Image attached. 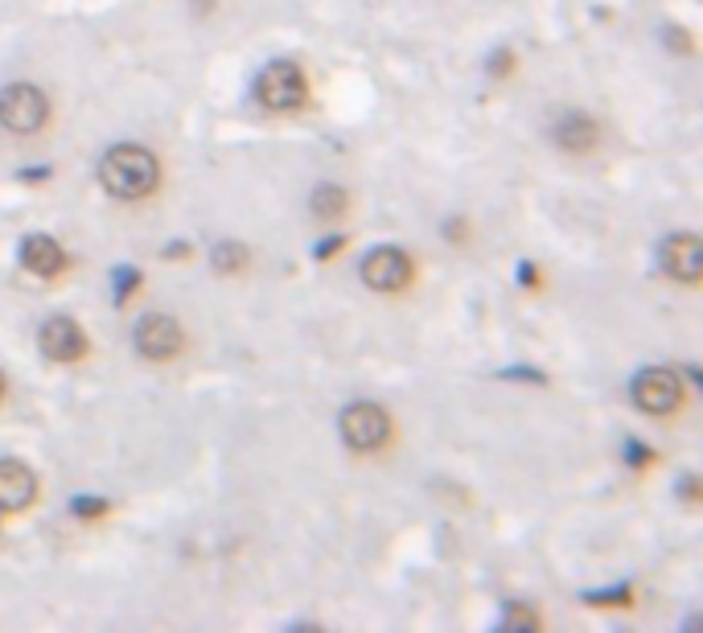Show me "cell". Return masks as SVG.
<instances>
[{
  "label": "cell",
  "instance_id": "d6986e66",
  "mask_svg": "<svg viewBox=\"0 0 703 633\" xmlns=\"http://www.w3.org/2000/svg\"><path fill=\"white\" fill-rule=\"evenodd\" d=\"M510 66H515V58L506 54V50H498V54L489 58V74H494V79H503V74L510 71Z\"/></svg>",
  "mask_w": 703,
  "mask_h": 633
},
{
  "label": "cell",
  "instance_id": "ba28073f",
  "mask_svg": "<svg viewBox=\"0 0 703 633\" xmlns=\"http://www.w3.org/2000/svg\"><path fill=\"white\" fill-rule=\"evenodd\" d=\"M662 259V272L671 276V280H683V284H695L700 280V268H703V243L695 230H679L671 235L659 251Z\"/></svg>",
  "mask_w": 703,
  "mask_h": 633
},
{
  "label": "cell",
  "instance_id": "7c38bea8",
  "mask_svg": "<svg viewBox=\"0 0 703 633\" xmlns=\"http://www.w3.org/2000/svg\"><path fill=\"white\" fill-rule=\"evenodd\" d=\"M21 263H25V272L33 276H58L62 272V263H66V251L50 239V235H29L25 243H21Z\"/></svg>",
  "mask_w": 703,
  "mask_h": 633
},
{
  "label": "cell",
  "instance_id": "603a6c76",
  "mask_svg": "<svg viewBox=\"0 0 703 633\" xmlns=\"http://www.w3.org/2000/svg\"><path fill=\"white\" fill-rule=\"evenodd\" d=\"M0 399H4V374H0Z\"/></svg>",
  "mask_w": 703,
  "mask_h": 633
},
{
  "label": "cell",
  "instance_id": "30bf717a",
  "mask_svg": "<svg viewBox=\"0 0 703 633\" xmlns=\"http://www.w3.org/2000/svg\"><path fill=\"white\" fill-rule=\"evenodd\" d=\"M42 354L54 362H79L86 354V333L71 316H50L42 325Z\"/></svg>",
  "mask_w": 703,
  "mask_h": 633
},
{
  "label": "cell",
  "instance_id": "ac0fdd59",
  "mask_svg": "<svg viewBox=\"0 0 703 633\" xmlns=\"http://www.w3.org/2000/svg\"><path fill=\"white\" fill-rule=\"evenodd\" d=\"M589 604H630V584L613 592H589Z\"/></svg>",
  "mask_w": 703,
  "mask_h": 633
},
{
  "label": "cell",
  "instance_id": "2e32d148",
  "mask_svg": "<svg viewBox=\"0 0 703 633\" xmlns=\"http://www.w3.org/2000/svg\"><path fill=\"white\" fill-rule=\"evenodd\" d=\"M136 284H141L136 268H120V272H115V301H128Z\"/></svg>",
  "mask_w": 703,
  "mask_h": 633
},
{
  "label": "cell",
  "instance_id": "9a60e30c",
  "mask_svg": "<svg viewBox=\"0 0 703 633\" xmlns=\"http://www.w3.org/2000/svg\"><path fill=\"white\" fill-rule=\"evenodd\" d=\"M503 625H506V630H539V618H535L531 609H523V604H515V609H506Z\"/></svg>",
  "mask_w": 703,
  "mask_h": 633
},
{
  "label": "cell",
  "instance_id": "7402d4cb",
  "mask_svg": "<svg viewBox=\"0 0 703 633\" xmlns=\"http://www.w3.org/2000/svg\"><path fill=\"white\" fill-rule=\"evenodd\" d=\"M518 276H523V284H539V276H535V268H531V263H523V268H518Z\"/></svg>",
  "mask_w": 703,
  "mask_h": 633
},
{
  "label": "cell",
  "instance_id": "ffe728a7",
  "mask_svg": "<svg viewBox=\"0 0 703 633\" xmlns=\"http://www.w3.org/2000/svg\"><path fill=\"white\" fill-rule=\"evenodd\" d=\"M342 243H345L342 235H330V239H325V243L317 247V259H330V256H333V251H338V247H342Z\"/></svg>",
  "mask_w": 703,
  "mask_h": 633
},
{
  "label": "cell",
  "instance_id": "277c9868",
  "mask_svg": "<svg viewBox=\"0 0 703 633\" xmlns=\"http://www.w3.org/2000/svg\"><path fill=\"white\" fill-rule=\"evenodd\" d=\"M342 436L350 448L359 453H374V448L387 445L391 436V416L379 403H354L342 412Z\"/></svg>",
  "mask_w": 703,
  "mask_h": 633
},
{
  "label": "cell",
  "instance_id": "6da1fadb",
  "mask_svg": "<svg viewBox=\"0 0 703 633\" xmlns=\"http://www.w3.org/2000/svg\"><path fill=\"white\" fill-rule=\"evenodd\" d=\"M161 165L148 148H136V144H115L112 153L100 160V181L112 198L136 201L144 194L157 189Z\"/></svg>",
  "mask_w": 703,
  "mask_h": 633
},
{
  "label": "cell",
  "instance_id": "5bb4252c",
  "mask_svg": "<svg viewBox=\"0 0 703 633\" xmlns=\"http://www.w3.org/2000/svg\"><path fill=\"white\" fill-rule=\"evenodd\" d=\"M215 272H227V276H235V272H244L247 268V247H239V243H218L215 247Z\"/></svg>",
  "mask_w": 703,
  "mask_h": 633
},
{
  "label": "cell",
  "instance_id": "9c48e42d",
  "mask_svg": "<svg viewBox=\"0 0 703 633\" xmlns=\"http://www.w3.org/2000/svg\"><path fill=\"white\" fill-rule=\"evenodd\" d=\"M33 494H38V477H33L25 460L0 457V515L25 510L33 502Z\"/></svg>",
  "mask_w": 703,
  "mask_h": 633
},
{
  "label": "cell",
  "instance_id": "5b68a950",
  "mask_svg": "<svg viewBox=\"0 0 703 633\" xmlns=\"http://www.w3.org/2000/svg\"><path fill=\"white\" fill-rule=\"evenodd\" d=\"M630 395L642 412H650V416H666V412H675L679 407L683 387H679V374L662 371V366H650V371L633 374Z\"/></svg>",
  "mask_w": 703,
  "mask_h": 633
},
{
  "label": "cell",
  "instance_id": "8992f818",
  "mask_svg": "<svg viewBox=\"0 0 703 633\" xmlns=\"http://www.w3.org/2000/svg\"><path fill=\"white\" fill-rule=\"evenodd\" d=\"M182 342H186V333L182 325L173 321V316H141L136 321V354L148 362H169L182 354Z\"/></svg>",
  "mask_w": 703,
  "mask_h": 633
},
{
  "label": "cell",
  "instance_id": "52a82bcc",
  "mask_svg": "<svg viewBox=\"0 0 703 633\" xmlns=\"http://www.w3.org/2000/svg\"><path fill=\"white\" fill-rule=\"evenodd\" d=\"M412 280V259L400 247H374L362 259V284L374 292H400Z\"/></svg>",
  "mask_w": 703,
  "mask_h": 633
},
{
  "label": "cell",
  "instance_id": "e0dca14e",
  "mask_svg": "<svg viewBox=\"0 0 703 633\" xmlns=\"http://www.w3.org/2000/svg\"><path fill=\"white\" fill-rule=\"evenodd\" d=\"M74 515L100 518V515H107V502H103V498H74Z\"/></svg>",
  "mask_w": 703,
  "mask_h": 633
},
{
  "label": "cell",
  "instance_id": "44dd1931",
  "mask_svg": "<svg viewBox=\"0 0 703 633\" xmlns=\"http://www.w3.org/2000/svg\"><path fill=\"white\" fill-rule=\"evenodd\" d=\"M626 457H630V460H638V465H647V460H650V453H647V448L630 445V448H626Z\"/></svg>",
  "mask_w": 703,
  "mask_h": 633
},
{
  "label": "cell",
  "instance_id": "4fadbf2b",
  "mask_svg": "<svg viewBox=\"0 0 703 633\" xmlns=\"http://www.w3.org/2000/svg\"><path fill=\"white\" fill-rule=\"evenodd\" d=\"M313 215L317 218H338V215H345V189H338V186L313 189Z\"/></svg>",
  "mask_w": 703,
  "mask_h": 633
},
{
  "label": "cell",
  "instance_id": "8fae6325",
  "mask_svg": "<svg viewBox=\"0 0 703 633\" xmlns=\"http://www.w3.org/2000/svg\"><path fill=\"white\" fill-rule=\"evenodd\" d=\"M601 128H597V120L589 112H564L556 115V124H551V141L560 144L564 153H589L592 144H597Z\"/></svg>",
  "mask_w": 703,
  "mask_h": 633
},
{
  "label": "cell",
  "instance_id": "3957f363",
  "mask_svg": "<svg viewBox=\"0 0 703 633\" xmlns=\"http://www.w3.org/2000/svg\"><path fill=\"white\" fill-rule=\"evenodd\" d=\"M50 120V100H45L38 86L13 83L0 91V128L17 132V136H29V132L45 128Z\"/></svg>",
  "mask_w": 703,
  "mask_h": 633
},
{
  "label": "cell",
  "instance_id": "7a4b0ae2",
  "mask_svg": "<svg viewBox=\"0 0 703 633\" xmlns=\"http://www.w3.org/2000/svg\"><path fill=\"white\" fill-rule=\"evenodd\" d=\"M309 95V83H304V71L297 62H268L256 79V100L268 107V112H297Z\"/></svg>",
  "mask_w": 703,
  "mask_h": 633
}]
</instances>
